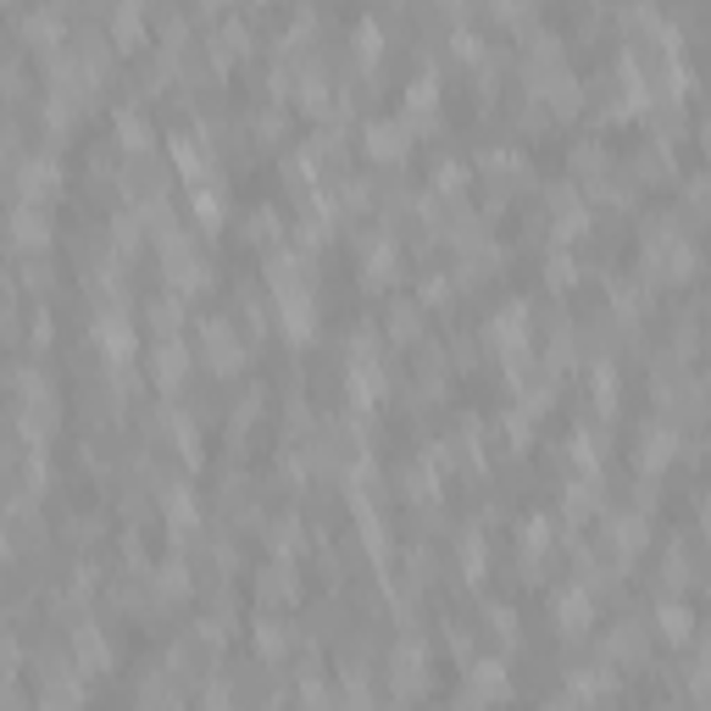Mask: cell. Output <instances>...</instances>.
Returning <instances> with one entry per match:
<instances>
[{"label":"cell","instance_id":"7","mask_svg":"<svg viewBox=\"0 0 711 711\" xmlns=\"http://www.w3.org/2000/svg\"><path fill=\"white\" fill-rule=\"evenodd\" d=\"M245 234H250V245H272V239H278V212H267V206L250 212V228H245Z\"/></svg>","mask_w":711,"mask_h":711},{"label":"cell","instance_id":"1","mask_svg":"<svg viewBox=\"0 0 711 711\" xmlns=\"http://www.w3.org/2000/svg\"><path fill=\"white\" fill-rule=\"evenodd\" d=\"M200 356H206L212 373H239L245 344H239V333H234L223 317H206V322H200Z\"/></svg>","mask_w":711,"mask_h":711},{"label":"cell","instance_id":"3","mask_svg":"<svg viewBox=\"0 0 711 711\" xmlns=\"http://www.w3.org/2000/svg\"><path fill=\"white\" fill-rule=\"evenodd\" d=\"M45 239H51V212H45L40 200L18 206V212H12V245H29V250H40Z\"/></svg>","mask_w":711,"mask_h":711},{"label":"cell","instance_id":"12","mask_svg":"<svg viewBox=\"0 0 711 711\" xmlns=\"http://www.w3.org/2000/svg\"><path fill=\"white\" fill-rule=\"evenodd\" d=\"M200 7H206V12H228V7H234V0H200Z\"/></svg>","mask_w":711,"mask_h":711},{"label":"cell","instance_id":"4","mask_svg":"<svg viewBox=\"0 0 711 711\" xmlns=\"http://www.w3.org/2000/svg\"><path fill=\"white\" fill-rule=\"evenodd\" d=\"M151 373H156V390H178V379L189 373V350L178 339H162L151 356Z\"/></svg>","mask_w":711,"mask_h":711},{"label":"cell","instance_id":"5","mask_svg":"<svg viewBox=\"0 0 711 711\" xmlns=\"http://www.w3.org/2000/svg\"><path fill=\"white\" fill-rule=\"evenodd\" d=\"M672 451H678V434H672V429H650V440H645V451H639V467H645V473H661V467L672 462Z\"/></svg>","mask_w":711,"mask_h":711},{"label":"cell","instance_id":"6","mask_svg":"<svg viewBox=\"0 0 711 711\" xmlns=\"http://www.w3.org/2000/svg\"><path fill=\"white\" fill-rule=\"evenodd\" d=\"M117 145L123 151H151V123L140 112H128V106L117 112Z\"/></svg>","mask_w":711,"mask_h":711},{"label":"cell","instance_id":"10","mask_svg":"<svg viewBox=\"0 0 711 711\" xmlns=\"http://www.w3.org/2000/svg\"><path fill=\"white\" fill-rule=\"evenodd\" d=\"M661 633L678 645V639H689V611L683 606H661Z\"/></svg>","mask_w":711,"mask_h":711},{"label":"cell","instance_id":"9","mask_svg":"<svg viewBox=\"0 0 711 711\" xmlns=\"http://www.w3.org/2000/svg\"><path fill=\"white\" fill-rule=\"evenodd\" d=\"M561 628H567V633H573V628H578V633L589 628V595H567V600H561Z\"/></svg>","mask_w":711,"mask_h":711},{"label":"cell","instance_id":"2","mask_svg":"<svg viewBox=\"0 0 711 711\" xmlns=\"http://www.w3.org/2000/svg\"><path fill=\"white\" fill-rule=\"evenodd\" d=\"M362 151H368L373 162H406V151H412V128H406L401 117H390V123H368Z\"/></svg>","mask_w":711,"mask_h":711},{"label":"cell","instance_id":"8","mask_svg":"<svg viewBox=\"0 0 711 711\" xmlns=\"http://www.w3.org/2000/svg\"><path fill=\"white\" fill-rule=\"evenodd\" d=\"M418 311H423V306H395V311H390V333H395V339H418V328H423Z\"/></svg>","mask_w":711,"mask_h":711},{"label":"cell","instance_id":"11","mask_svg":"<svg viewBox=\"0 0 711 711\" xmlns=\"http://www.w3.org/2000/svg\"><path fill=\"white\" fill-rule=\"evenodd\" d=\"M573 278H578V267H573V256H567V250H556V256H550V284H556V289H567Z\"/></svg>","mask_w":711,"mask_h":711}]
</instances>
